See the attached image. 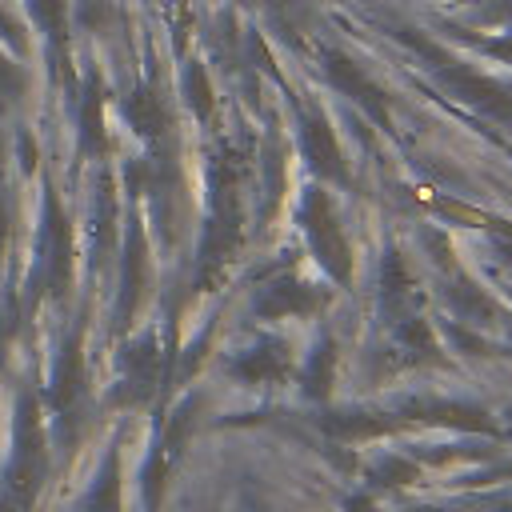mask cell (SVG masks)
<instances>
[{
	"mask_svg": "<svg viewBox=\"0 0 512 512\" xmlns=\"http://www.w3.org/2000/svg\"><path fill=\"white\" fill-rule=\"evenodd\" d=\"M80 388V352H76V340L64 344L60 360H56V376H52V400L56 404H68Z\"/></svg>",
	"mask_w": 512,
	"mask_h": 512,
	"instance_id": "6da1fadb",
	"label": "cell"
},
{
	"mask_svg": "<svg viewBox=\"0 0 512 512\" xmlns=\"http://www.w3.org/2000/svg\"><path fill=\"white\" fill-rule=\"evenodd\" d=\"M32 12L56 40H64V0H32Z\"/></svg>",
	"mask_w": 512,
	"mask_h": 512,
	"instance_id": "7a4b0ae2",
	"label": "cell"
},
{
	"mask_svg": "<svg viewBox=\"0 0 512 512\" xmlns=\"http://www.w3.org/2000/svg\"><path fill=\"white\" fill-rule=\"evenodd\" d=\"M16 92H20V72H16V64H8V60L0 56V108H4Z\"/></svg>",
	"mask_w": 512,
	"mask_h": 512,
	"instance_id": "3957f363",
	"label": "cell"
},
{
	"mask_svg": "<svg viewBox=\"0 0 512 512\" xmlns=\"http://www.w3.org/2000/svg\"><path fill=\"white\" fill-rule=\"evenodd\" d=\"M420 512H432V508H420Z\"/></svg>",
	"mask_w": 512,
	"mask_h": 512,
	"instance_id": "277c9868",
	"label": "cell"
}]
</instances>
